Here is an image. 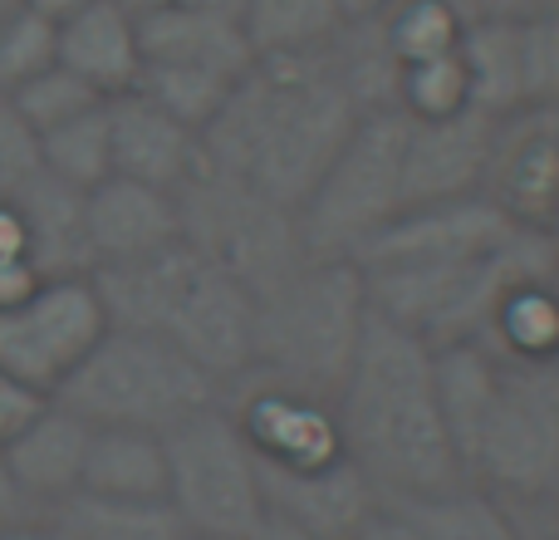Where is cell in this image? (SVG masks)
<instances>
[{
  "label": "cell",
  "instance_id": "cell-8",
  "mask_svg": "<svg viewBox=\"0 0 559 540\" xmlns=\"http://www.w3.org/2000/svg\"><path fill=\"white\" fill-rule=\"evenodd\" d=\"M177 222H182V246L226 270L251 295H265L295 266L309 261L299 212L255 192L246 177L212 167L206 157L192 183L177 192Z\"/></svg>",
  "mask_w": 559,
  "mask_h": 540
},
{
  "label": "cell",
  "instance_id": "cell-28",
  "mask_svg": "<svg viewBox=\"0 0 559 540\" xmlns=\"http://www.w3.org/2000/svg\"><path fill=\"white\" fill-rule=\"evenodd\" d=\"M39 167L49 177H59L64 187H98L104 177H114V143H108V98L94 108H84L79 118L39 133Z\"/></svg>",
  "mask_w": 559,
  "mask_h": 540
},
{
  "label": "cell",
  "instance_id": "cell-24",
  "mask_svg": "<svg viewBox=\"0 0 559 540\" xmlns=\"http://www.w3.org/2000/svg\"><path fill=\"white\" fill-rule=\"evenodd\" d=\"M344 25L338 0H246L241 10V35L255 59L319 55L344 35Z\"/></svg>",
  "mask_w": 559,
  "mask_h": 540
},
{
  "label": "cell",
  "instance_id": "cell-41",
  "mask_svg": "<svg viewBox=\"0 0 559 540\" xmlns=\"http://www.w3.org/2000/svg\"><path fill=\"white\" fill-rule=\"evenodd\" d=\"M20 5L29 10V15H39V20H49V25H64L69 15H74L84 0H20Z\"/></svg>",
  "mask_w": 559,
  "mask_h": 540
},
{
  "label": "cell",
  "instance_id": "cell-26",
  "mask_svg": "<svg viewBox=\"0 0 559 540\" xmlns=\"http://www.w3.org/2000/svg\"><path fill=\"white\" fill-rule=\"evenodd\" d=\"M69 540H192L167 502H114V496L74 492L49 512Z\"/></svg>",
  "mask_w": 559,
  "mask_h": 540
},
{
  "label": "cell",
  "instance_id": "cell-22",
  "mask_svg": "<svg viewBox=\"0 0 559 540\" xmlns=\"http://www.w3.org/2000/svg\"><path fill=\"white\" fill-rule=\"evenodd\" d=\"M15 212L25 222L29 266L45 280L55 275H94L88 261V236H84V192L64 187L59 177L39 173L25 192L15 197Z\"/></svg>",
  "mask_w": 559,
  "mask_h": 540
},
{
  "label": "cell",
  "instance_id": "cell-21",
  "mask_svg": "<svg viewBox=\"0 0 559 540\" xmlns=\"http://www.w3.org/2000/svg\"><path fill=\"white\" fill-rule=\"evenodd\" d=\"M55 59L79 74L94 94L118 98L138 84L143 55H138V15H128L114 0H84L74 15L59 25Z\"/></svg>",
  "mask_w": 559,
  "mask_h": 540
},
{
  "label": "cell",
  "instance_id": "cell-40",
  "mask_svg": "<svg viewBox=\"0 0 559 540\" xmlns=\"http://www.w3.org/2000/svg\"><path fill=\"white\" fill-rule=\"evenodd\" d=\"M525 540H559V496L545 506H531V512H515Z\"/></svg>",
  "mask_w": 559,
  "mask_h": 540
},
{
  "label": "cell",
  "instance_id": "cell-44",
  "mask_svg": "<svg viewBox=\"0 0 559 540\" xmlns=\"http://www.w3.org/2000/svg\"><path fill=\"white\" fill-rule=\"evenodd\" d=\"M114 5H123V10H128V15H147V10L167 5V0H114Z\"/></svg>",
  "mask_w": 559,
  "mask_h": 540
},
{
  "label": "cell",
  "instance_id": "cell-16",
  "mask_svg": "<svg viewBox=\"0 0 559 540\" xmlns=\"http://www.w3.org/2000/svg\"><path fill=\"white\" fill-rule=\"evenodd\" d=\"M84 236L94 270L147 261V256L182 242L177 197L128 183V177H104L98 187L84 192Z\"/></svg>",
  "mask_w": 559,
  "mask_h": 540
},
{
  "label": "cell",
  "instance_id": "cell-27",
  "mask_svg": "<svg viewBox=\"0 0 559 540\" xmlns=\"http://www.w3.org/2000/svg\"><path fill=\"white\" fill-rule=\"evenodd\" d=\"M462 64L472 79V108L491 118L521 108V49L511 20H472L462 35Z\"/></svg>",
  "mask_w": 559,
  "mask_h": 540
},
{
  "label": "cell",
  "instance_id": "cell-43",
  "mask_svg": "<svg viewBox=\"0 0 559 540\" xmlns=\"http://www.w3.org/2000/svg\"><path fill=\"white\" fill-rule=\"evenodd\" d=\"M0 540H69L64 531H59V526L55 521H49V516H45V521H29V526H15V531H5V536H0Z\"/></svg>",
  "mask_w": 559,
  "mask_h": 540
},
{
  "label": "cell",
  "instance_id": "cell-17",
  "mask_svg": "<svg viewBox=\"0 0 559 540\" xmlns=\"http://www.w3.org/2000/svg\"><path fill=\"white\" fill-rule=\"evenodd\" d=\"M108 143H114V177L157 187V192H182L192 173L202 167V133L177 124L157 104H147L138 89L108 98Z\"/></svg>",
  "mask_w": 559,
  "mask_h": 540
},
{
  "label": "cell",
  "instance_id": "cell-15",
  "mask_svg": "<svg viewBox=\"0 0 559 540\" xmlns=\"http://www.w3.org/2000/svg\"><path fill=\"white\" fill-rule=\"evenodd\" d=\"M491 114L462 108L452 118H407L403 138V212L427 202L476 197L491 148Z\"/></svg>",
  "mask_w": 559,
  "mask_h": 540
},
{
  "label": "cell",
  "instance_id": "cell-45",
  "mask_svg": "<svg viewBox=\"0 0 559 540\" xmlns=\"http://www.w3.org/2000/svg\"><path fill=\"white\" fill-rule=\"evenodd\" d=\"M20 10H25V5H20V0H0V30H5L10 20L20 15Z\"/></svg>",
  "mask_w": 559,
  "mask_h": 540
},
{
  "label": "cell",
  "instance_id": "cell-39",
  "mask_svg": "<svg viewBox=\"0 0 559 540\" xmlns=\"http://www.w3.org/2000/svg\"><path fill=\"white\" fill-rule=\"evenodd\" d=\"M29 521H45V512L20 492L15 477H10V467H5V457H0V536L15 531V526H29Z\"/></svg>",
  "mask_w": 559,
  "mask_h": 540
},
{
  "label": "cell",
  "instance_id": "cell-37",
  "mask_svg": "<svg viewBox=\"0 0 559 540\" xmlns=\"http://www.w3.org/2000/svg\"><path fill=\"white\" fill-rule=\"evenodd\" d=\"M45 403H49L45 394H35L29 384H20L15 374H5V368H0V447H5L10 437H15Z\"/></svg>",
  "mask_w": 559,
  "mask_h": 540
},
{
  "label": "cell",
  "instance_id": "cell-29",
  "mask_svg": "<svg viewBox=\"0 0 559 540\" xmlns=\"http://www.w3.org/2000/svg\"><path fill=\"white\" fill-rule=\"evenodd\" d=\"M466 25H472V15H466L462 0H393V5L378 15L383 45H388V55L397 59V69L456 49Z\"/></svg>",
  "mask_w": 559,
  "mask_h": 540
},
{
  "label": "cell",
  "instance_id": "cell-11",
  "mask_svg": "<svg viewBox=\"0 0 559 540\" xmlns=\"http://www.w3.org/2000/svg\"><path fill=\"white\" fill-rule=\"evenodd\" d=\"M104 329L108 309L94 275L39 280L15 305H0V368L49 398L104 339Z\"/></svg>",
  "mask_w": 559,
  "mask_h": 540
},
{
  "label": "cell",
  "instance_id": "cell-4",
  "mask_svg": "<svg viewBox=\"0 0 559 540\" xmlns=\"http://www.w3.org/2000/svg\"><path fill=\"white\" fill-rule=\"evenodd\" d=\"M368 325V280L354 261L295 266L255 295V344L246 374L334 408Z\"/></svg>",
  "mask_w": 559,
  "mask_h": 540
},
{
  "label": "cell",
  "instance_id": "cell-2",
  "mask_svg": "<svg viewBox=\"0 0 559 540\" xmlns=\"http://www.w3.org/2000/svg\"><path fill=\"white\" fill-rule=\"evenodd\" d=\"M358 118L364 114L329 49L255 59L231 84L222 114L202 128V153L212 167L246 177L255 192L299 212Z\"/></svg>",
  "mask_w": 559,
  "mask_h": 540
},
{
  "label": "cell",
  "instance_id": "cell-38",
  "mask_svg": "<svg viewBox=\"0 0 559 540\" xmlns=\"http://www.w3.org/2000/svg\"><path fill=\"white\" fill-rule=\"evenodd\" d=\"M462 5L472 20H511V25H521V20L535 15H555L559 0H462Z\"/></svg>",
  "mask_w": 559,
  "mask_h": 540
},
{
  "label": "cell",
  "instance_id": "cell-46",
  "mask_svg": "<svg viewBox=\"0 0 559 540\" xmlns=\"http://www.w3.org/2000/svg\"><path fill=\"white\" fill-rule=\"evenodd\" d=\"M550 236H555V242H559V226H555V232H550Z\"/></svg>",
  "mask_w": 559,
  "mask_h": 540
},
{
  "label": "cell",
  "instance_id": "cell-5",
  "mask_svg": "<svg viewBox=\"0 0 559 540\" xmlns=\"http://www.w3.org/2000/svg\"><path fill=\"white\" fill-rule=\"evenodd\" d=\"M555 242L550 232H515L496 251L472 256L452 266H397V270H364L368 305L383 319L403 325L423 344H481L496 309L521 285L550 280Z\"/></svg>",
  "mask_w": 559,
  "mask_h": 540
},
{
  "label": "cell",
  "instance_id": "cell-1",
  "mask_svg": "<svg viewBox=\"0 0 559 540\" xmlns=\"http://www.w3.org/2000/svg\"><path fill=\"white\" fill-rule=\"evenodd\" d=\"M338 453L378 496H427L472 482L437 394V354L368 305L358 354L334 398Z\"/></svg>",
  "mask_w": 559,
  "mask_h": 540
},
{
  "label": "cell",
  "instance_id": "cell-20",
  "mask_svg": "<svg viewBox=\"0 0 559 540\" xmlns=\"http://www.w3.org/2000/svg\"><path fill=\"white\" fill-rule=\"evenodd\" d=\"M138 55H143V69H202V74L222 79H241L255 64L236 20L202 15V10L173 5V0L138 15Z\"/></svg>",
  "mask_w": 559,
  "mask_h": 540
},
{
  "label": "cell",
  "instance_id": "cell-32",
  "mask_svg": "<svg viewBox=\"0 0 559 540\" xmlns=\"http://www.w3.org/2000/svg\"><path fill=\"white\" fill-rule=\"evenodd\" d=\"M231 84L236 79L202 74V69H157V64H147L133 89L147 98V104L163 108V114H173L177 124H187L192 133H202V128L222 114Z\"/></svg>",
  "mask_w": 559,
  "mask_h": 540
},
{
  "label": "cell",
  "instance_id": "cell-33",
  "mask_svg": "<svg viewBox=\"0 0 559 540\" xmlns=\"http://www.w3.org/2000/svg\"><path fill=\"white\" fill-rule=\"evenodd\" d=\"M0 98H10V108H15L35 133H49V128L79 118L84 108L104 104V94H94V89H88L79 74H69L64 64H49L45 74L25 79L20 89H10V94H0Z\"/></svg>",
  "mask_w": 559,
  "mask_h": 540
},
{
  "label": "cell",
  "instance_id": "cell-34",
  "mask_svg": "<svg viewBox=\"0 0 559 540\" xmlns=\"http://www.w3.org/2000/svg\"><path fill=\"white\" fill-rule=\"evenodd\" d=\"M521 49V108H559V10L515 25Z\"/></svg>",
  "mask_w": 559,
  "mask_h": 540
},
{
  "label": "cell",
  "instance_id": "cell-7",
  "mask_svg": "<svg viewBox=\"0 0 559 540\" xmlns=\"http://www.w3.org/2000/svg\"><path fill=\"white\" fill-rule=\"evenodd\" d=\"M466 477L511 512L559 496V354L496 359V398Z\"/></svg>",
  "mask_w": 559,
  "mask_h": 540
},
{
  "label": "cell",
  "instance_id": "cell-3",
  "mask_svg": "<svg viewBox=\"0 0 559 540\" xmlns=\"http://www.w3.org/2000/svg\"><path fill=\"white\" fill-rule=\"evenodd\" d=\"M94 285L108 309V325L143 329L177 344L222 388H231L251 368L255 295L236 285L226 270L202 261L192 246L177 242L147 261L94 270Z\"/></svg>",
  "mask_w": 559,
  "mask_h": 540
},
{
  "label": "cell",
  "instance_id": "cell-36",
  "mask_svg": "<svg viewBox=\"0 0 559 540\" xmlns=\"http://www.w3.org/2000/svg\"><path fill=\"white\" fill-rule=\"evenodd\" d=\"M39 173V133L0 98V202H15Z\"/></svg>",
  "mask_w": 559,
  "mask_h": 540
},
{
  "label": "cell",
  "instance_id": "cell-9",
  "mask_svg": "<svg viewBox=\"0 0 559 540\" xmlns=\"http://www.w3.org/2000/svg\"><path fill=\"white\" fill-rule=\"evenodd\" d=\"M167 506L192 540H251L265 526L261 457L226 403L187 418L163 437Z\"/></svg>",
  "mask_w": 559,
  "mask_h": 540
},
{
  "label": "cell",
  "instance_id": "cell-23",
  "mask_svg": "<svg viewBox=\"0 0 559 540\" xmlns=\"http://www.w3.org/2000/svg\"><path fill=\"white\" fill-rule=\"evenodd\" d=\"M79 492L114 496V502H167L163 437L128 433V427H94L88 453H84Z\"/></svg>",
  "mask_w": 559,
  "mask_h": 540
},
{
  "label": "cell",
  "instance_id": "cell-42",
  "mask_svg": "<svg viewBox=\"0 0 559 540\" xmlns=\"http://www.w3.org/2000/svg\"><path fill=\"white\" fill-rule=\"evenodd\" d=\"M173 5L202 10V15H222V20H236V25H241V10H246V0H173Z\"/></svg>",
  "mask_w": 559,
  "mask_h": 540
},
{
  "label": "cell",
  "instance_id": "cell-6",
  "mask_svg": "<svg viewBox=\"0 0 559 540\" xmlns=\"http://www.w3.org/2000/svg\"><path fill=\"white\" fill-rule=\"evenodd\" d=\"M226 388L177 344L143 329L108 325L104 339L79 359V368L55 388V403L79 413L88 427H128V433L167 437L187 418L222 403Z\"/></svg>",
  "mask_w": 559,
  "mask_h": 540
},
{
  "label": "cell",
  "instance_id": "cell-25",
  "mask_svg": "<svg viewBox=\"0 0 559 540\" xmlns=\"http://www.w3.org/2000/svg\"><path fill=\"white\" fill-rule=\"evenodd\" d=\"M432 354H437V394H442L447 433H452L466 467L496 398V354L481 344H447V349H432Z\"/></svg>",
  "mask_w": 559,
  "mask_h": 540
},
{
  "label": "cell",
  "instance_id": "cell-19",
  "mask_svg": "<svg viewBox=\"0 0 559 540\" xmlns=\"http://www.w3.org/2000/svg\"><path fill=\"white\" fill-rule=\"evenodd\" d=\"M88 437H94V427H88L79 413H69L64 403L49 398V403L0 447V457H5V467H10L20 492L49 516L59 502H69V496L79 492Z\"/></svg>",
  "mask_w": 559,
  "mask_h": 540
},
{
  "label": "cell",
  "instance_id": "cell-31",
  "mask_svg": "<svg viewBox=\"0 0 559 540\" xmlns=\"http://www.w3.org/2000/svg\"><path fill=\"white\" fill-rule=\"evenodd\" d=\"M462 108H472V79L462 64V45L397 69V114L403 118H452Z\"/></svg>",
  "mask_w": 559,
  "mask_h": 540
},
{
  "label": "cell",
  "instance_id": "cell-12",
  "mask_svg": "<svg viewBox=\"0 0 559 540\" xmlns=\"http://www.w3.org/2000/svg\"><path fill=\"white\" fill-rule=\"evenodd\" d=\"M521 232L559 226V108H515L491 124L481 192Z\"/></svg>",
  "mask_w": 559,
  "mask_h": 540
},
{
  "label": "cell",
  "instance_id": "cell-13",
  "mask_svg": "<svg viewBox=\"0 0 559 540\" xmlns=\"http://www.w3.org/2000/svg\"><path fill=\"white\" fill-rule=\"evenodd\" d=\"M261 496L265 516L295 526L309 540H358L378 512V486L344 453L324 457V462L261 457Z\"/></svg>",
  "mask_w": 559,
  "mask_h": 540
},
{
  "label": "cell",
  "instance_id": "cell-30",
  "mask_svg": "<svg viewBox=\"0 0 559 540\" xmlns=\"http://www.w3.org/2000/svg\"><path fill=\"white\" fill-rule=\"evenodd\" d=\"M481 349L496 359H555L559 354V295L550 280L521 285L486 329Z\"/></svg>",
  "mask_w": 559,
  "mask_h": 540
},
{
  "label": "cell",
  "instance_id": "cell-18",
  "mask_svg": "<svg viewBox=\"0 0 559 540\" xmlns=\"http://www.w3.org/2000/svg\"><path fill=\"white\" fill-rule=\"evenodd\" d=\"M358 540H525L521 521L486 486L462 482L427 496H378Z\"/></svg>",
  "mask_w": 559,
  "mask_h": 540
},
{
  "label": "cell",
  "instance_id": "cell-14",
  "mask_svg": "<svg viewBox=\"0 0 559 540\" xmlns=\"http://www.w3.org/2000/svg\"><path fill=\"white\" fill-rule=\"evenodd\" d=\"M521 226H511L486 197H452L397 212L364 251L354 256L358 270H397V266H452L496 251Z\"/></svg>",
  "mask_w": 559,
  "mask_h": 540
},
{
  "label": "cell",
  "instance_id": "cell-35",
  "mask_svg": "<svg viewBox=\"0 0 559 540\" xmlns=\"http://www.w3.org/2000/svg\"><path fill=\"white\" fill-rule=\"evenodd\" d=\"M55 35H59V25L29 15V10H20V15L0 30V94H10V89H20L25 79L45 74L49 64H59Z\"/></svg>",
  "mask_w": 559,
  "mask_h": 540
},
{
  "label": "cell",
  "instance_id": "cell-10",
  "mask_svg": "<svg viewBox=\"0 0 559 540\" xmlns=\"http://www.w3.org/2000/svg\"><path fill=\"white\" fill-rule=\"evenodd\" d=\"M403 114H364L299 207L305 251L314 261H354L403 212Z\"/></svg>",
  "mask_w": 559,
  "mask_h": 540
}]
</instances>
